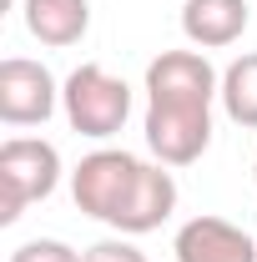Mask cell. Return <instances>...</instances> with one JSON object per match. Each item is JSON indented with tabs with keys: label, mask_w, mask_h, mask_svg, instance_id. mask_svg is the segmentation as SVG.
Here are the masks:
<instances>
[{
	"label": "cell",
	"mask_w": 257,
	"mask_h": 262,
	"mask_svg": "<svg viewBox=\"0 0 257 262\" xmlns=\"http://www.w3.org/2000/svg\"><path fill=\"white\" fill-rule=\"evenodd\" d=\"M222 76L207 51H161L146 66V146L166 166H192L212 146V106Z\"/></svg>",
	"instance_id": "1"
},
{
	"label": "cell",
	"mask_w": 257,
	"mask_h": 262,
	"mask_svg": "<svg viewBox=\"0 0 257 262\" xmlns=\"http://www.w3.org/2000/svg\"><path fill=\"white\" fill-rule=\"evenodd\" d=\"M252 177H257V157H252Z\"/></svg>",
	"instance_id": "12"
},
{
	"label": "cell",
	"mask_w": 257,
	"mask_h": 262,
	"mask_svg": "<svg viewBox=\"0 0 257 262\" xmlns=\"http://www.w3.org/2000/svg\"><path fill=\"white\" fill-rule=\"evenodd\" d=\"M61 106L56 76L31 56H5L0 61V121L5 126H46Z\"/></svg>",
	"instance_id": "5"
},
{
	"label": "cell",
	"mask_w": 257,
	"mask_h": 262,
	"mask_svg": "<svg viewBox=\"0 0 257 262\" xmlns=\"http://www.w3.org/2000/svg\"><path fill=\"white\" fill-rule=\"evenodd\" d=\"M81 262H146V252H141L131 237H106V242H96V247H86Z\"/></svg>",
	"instance_id": "11"
},
{
	"label": "cell",
	"mask_w": 257,
	"mask_h": 262,
	"mask_svg": "<svg viewBox=\"0 0 257 262\" xmlns=\"http://www.w3.org/2000/svg\"><path fill=\"white\" fill-rule=\"evenodd\" d=\"M61 151L46 136H10L0 146V227L20 222L31 202H46L61 187Z\"/></svg>",
	"instance_id": "4"
},
{
	"label": "cell",
	"mask_w": 257,
	"mask_h": 262,
	"mask_svg": "<svg viewBox=\"0 0 257 262\" xmlns=\"http://www.w3.org/2000/svg\"><path fill=\"white\" fill-rule=\"evenodd\" d=\"M247 0H187L182 5V35L192 40V51H222L247 35Z\"/></svg>",
	"instance_id": "7"
},
{
	"label": "cell",
	"mask_w": 257,
	"mask_h": 262,
	"mask_svg": "<svg viewBox=\"0 0 257 262\" xmlns=\"http://www.w3.org/2000/svg\"><path fill=\"white\" fill-rule=\"evenodd\" d=\"M10 262H81V252L61 237H31L10 252Z\"/></svg>",
	"instance_id": "10"
},
{
	"label": "cell",
	"mask_w": 257,
	"mask_h": 262,
	"mask_svg": "<svg viewBox=\"0 0 257 262\" xmlns=\"http://www.w3.org/2000/svg\"><path fill=\"white\" fill-rule=\"evenodd\" d=\"M20 15L26 31L51 51H66L91 31V0H20Z\"/></svg>",
	"instance_id": "8"
},
{
	"label": "cell",
	"mask_w": 257,
	"mask_h": 262,
	"mask_svg": "<svg viewBox=\"0 0 257 262\" xmlns=\"http://www.w3.org/2000/svg\"><path fill=\"white\" fill-rule=\"evenodd\" d=\"M172 252H177V262H257V242L237 222L202 212L177 227Z\"/></svg>",
	"instance_id": "6"
},
{
	"label": "cell",
	"mask_w": 257,
	"mask_h": 262,
	"mask_svg": "<svg viewBox=\"0 0 257 262\" xmlns=\"http://www.w3.org/2000/svg\"><path fill=\"white\" fill-rule=\"evenodd\" d=\"M61 111H66V121H71V131H81V136H91V141H106V136H116V131L126 126L131 86L121 76H111L106 66L86 61V66H76V71L66 76Z\"/></svg>",
	"instance_id": "3"
},
{
	"label": "cell",
	"mask_w": 257,
	"mask_h": 262,
	"mask_svg": "<svg viewBox=\"0 0 257 262\" xmlns=\"http://www.w3.org/2000/svg\"><path fill=\"white\" fill-rule=\"evenodd\" d=\"M71 196L121 237H146L177 212V177L166 162H141L126 146H96L71 171Z\"/></svg>",
	"instance_id": "2"
},
{
	"label": "cell",
	"mask_w": 257,
	"mask_h": 262,
	"mask_svg": "<svg viewBox=\"0 0 257 262\" xmlns=\"http://www.w3.org/2000/svg\"><path fill=\"white\" fill-rule=\"evenodd\" d=\"M222 111H227V121L257 131V51L237 56L222 71Z\"/></svg>",
	"instance_id": "9"
}]
</instances>
